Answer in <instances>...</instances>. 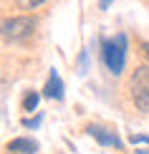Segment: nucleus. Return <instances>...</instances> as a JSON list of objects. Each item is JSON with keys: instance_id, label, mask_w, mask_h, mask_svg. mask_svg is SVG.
Listing matches in <instances>:
<instances>
[{"instance_id": "7", "label": "nucleus", "mask_w": 149, "mask_h": 154, "mask_svg": "<svg viewBox=\"0 0 149 154\" xmlns=\"http://www.w3.org/2000/svg\"><path fill=\"white\" fill-rule=\"evenodd\" d=\"M129 142H132V146H141L137 154H149V137H144V134H132Z\"/></svg>"}, {"instance_id": "6", "label": "nucleus", "mask_w": 149, "mask_h": 154, "mask_svg": "<svg viewBox=\"0 0 149 154\" xmlns=\"http://www.w3.org/2000/svg\"><path fill=\"white\" fill-rule=\"evenodd\" d=\"M8 152L13 154H36L38 152V144L33 142V139H13V142H8Z\"/></svg>"}, {"instance_id": "12", "label": "nucleus", "mask_w": 149, "mask_h": 154, "mask_svg": "<svg viewBox=\"0 0 149 154\" xmlns=\"http://www.w3.org/2000/svg\"><path fill=\"white\" fill-rule=\"evenodd\" d=\"M144 51H147V58H149V43H144Z\"/></svg>"}, {"instance_id": "1", "label": "nucleus", "mask_w": 149, "mask_h": 154, "mask_svg": "<svg viewBox=\"0 0 149 154\" xmlns=\"http://www.w3.org/2000/svg\"><path fill=\"white\" fill-rule=\"evenodd\" d=\"M101 58L106 63V68L111 71L114 76H119L126 66V35L119 33L114 38L101 43Z\"/></svg>"}, {"instance_id": "10", "label": "nucleus", "mask_w": 149, "mask_h": 154, "mask_svg": "<svg viewBox=\"0 0 149 154\" xmlns=\"http://www.w3.org/2000/svg\"><path fill=\"white\" fill-rule=\"evenodd\" d=\"M41 124V116H36V119H25V126H38Z\"/></svg>"}, {"instance_id": "9", "label": "nucleus", "mask_w": 149, "mask_h": 154, "mask_svg": "<svg viewBox=\"0 0 149 154\" xmlns=\"http://www.w3.org/2000/svg\"><path fill=\"white\" fill-rule=\"evenodd\" d=\"M46 0H18V5H20L23 10H36L38 5H43Z\"/></svg>"}, {"instance_id": "8", "label": "nucleus", "mask_w": 149, "mask_h": 154, "mask_svg": "<svg viewBox=\"0 0 149 154\" xmlns=\"http://www.w3.org/2000/svg\"><path fill=\"white\" fill-rule=\"evenodd\" d=\"M38 106V94L36 91H28L23 99V111H33V109Z\"/></svg>"}, {"instance_id": "5", "label": "nucleus", "mask_w": 149, "mask_h": 154, "mask_svg": "<svg viewBox=\"0 0 149 154\" xmlns=\"http://www.w3.org/2000/svg\"><path fill=\"white\" fill-rule=\"evenodd\" d=\"M43 94H46L48 99H56V101L63 99V81H61V76H58V71H51L48 81H46V88H43Z\"/></svg>"}, {"instance_id": "2", "label": "nucleus", "mask_w": 149, "mask_h": 154, "mask_svg": "<svg viewBox=\"0 0 149 154\" xmlns=\"http://www.w3.org/2000/svg\"><path fill=\"white\" fill-rule=\"evenodd\" d=\"M129 88H132V99L137 104V109L149 114V66H139L132 73Z\"/></svg>"}, {"instance_id": "3", "label": "nucleus", "mask_w": 149, "mask_h": 154, "mask_svg": "<svg viewBox=\"0 0 149 154\" xmlns=\"http://www.w3.org/2000/svg\"><path fill=\"white\" fill-rule=\"evenodd\" d=\"M36 30V18L30 15H18V18H5L3 20V38L5 41H25Z\"/></svg>"}, {"instance_id": "11", "label": "nucleus", "mask_w": 149, "mask_h": 154, "mask_svg": "<svg viewBox=\"0 0 149 154\" xmlns=\"http://www.w3.org/2000/svg\"><path fill=\"white\" fill-rule=\"evenodd\" d=\"M109 3H111V0H101V3H99V5H101V10H106V8H109Z\"/></svg>"}, {"instance_id": "4", "label": "nucleus", "mask_w": 149, "mask_h": 154, "mask_svg": "<svg viewBox=\"0 0 149 154\" xmlns=\"http://www.w3.org/2000/svg\"><path fill=\"white\" fill-rule=\"evenodd\" d=\"M86 131L91 134V137H94L101 146H114V149H121V139H119V134H116V131H111V129H106V126L91 124Z\"/></svg>"}]
</instances>
